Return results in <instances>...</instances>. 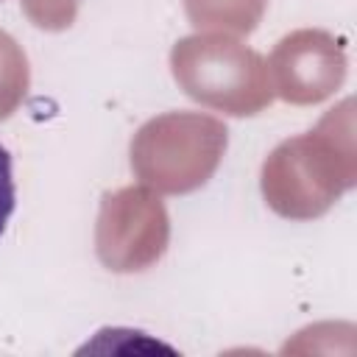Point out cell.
Segmentation results:
<instances>
[{
  "instance_id": "6da1fadb",
  "label": "cell",
  "mask_w": 357,
  "mask_h": 357,
  "mask_svg": "<svg viewBox=\"0 0 357 357\" xmlns=\"http://www.w3.org/2000/svg\"><path fill=\"white\" fill-rule=\"evenodd\" d=\"M17 206V184H14V165L11 153L0 145V237L6 234V226Z\"/></svg>"
}]
</instances>
